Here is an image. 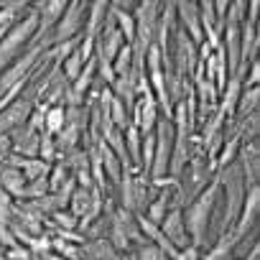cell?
<instances>
[{"instance_id":"1","label":"cell","mask_w":260,"mask_h":260,"mask_svg":"<svg viewBox=\"0 0 260 260\" xmlns=\"http://www.w3.org/2000/svg\"><path fill=\"white\" fill-rule=\"evenodd\" d=\"M219 189H222V186H219L217 179L209 181V184L186 204V214H181V217H184V230H186L189 242H191L194 247L204 245V240H207V227H209L212 207H214V202H217Z\"/></svg>"},{"instance_id":"2","label":"cell","mask_w":260,"mask_h":260,"mask_svg":"<svg viewBox=\"0 0 260 260\" xmlns=\"http://www.w3.org/2000/svg\"><path fill=\"white\" fill-rule=\"evenodd\" d=\"M36 31H39V13L36 11L26 13V18H18L8 28V34L0 39V72H3L6 67H11V61L21 54V49L28 41H34Z\"/></svg>"},{"instance_id":"3","label":"cell","mask_w":260,"mask_h":260,"mask_svg":"<svg viewBox=\"0 0 260 260\" xmlns=\"http://www.w3.org/2000/svg\"><path fill=\"white\" fill-rule=\"evenodd\" d=\"M153 136H156V148H153V164H151V174L148 179L158 181L169 174V161H171V146H174V125L171 120L161 117L156 122V130H153Z\"/></svg>"},{"instance_id":"4","label":"cell","mask_w":260,"mask_h":260,"mask_svg":"<svg viewBox=\"0 0 260 260\" xmlns=\"http://www.w3.org/2000/svg\"><path fill=\"white\" fill-rule=\"evenodd\" d=\"M41 51H44V49H41V46H36V49L26 51L23 56H18L11 67H6V69H3V74H0V97L8 94L16 84L28 82V77L34 74V67H36V61H39Z\"/></svg>"},{"instance_id":"5","label":"cell","mask_w":260,"mask_h":260,"mask_svg":"<svg viewBox=\"0 0 260 260\" xmlns=\"http://www.w3.org/2000/svg\"><path fill=\"white\" fill-rule=\"evenodd\" d=\"M84 11H87V3H67V11H64L61 21L54 26L51 44L59 46V44H64V41L77 39L79 26H82V18H84Z\"/></svg>"},{"instance_id":"6","label":"cell","mask_w":260,"mask_h":260,"mask_svg":"<svg viewBox=\"0 0 260 260\" xmlns=\"http://www.w3.org/2000/svg\"><path fill=\"white\" fill-rule=\"evenodd\" d=\"M257 207H260V189H257V184L255 186H250L247 191H245V202H242V209H240V214H237V219H235V224H232V235L237 237V242L252 230V224H255V219H257Z\"/></svg>"},{"instance_id":"7","label":"cell","mask_w":260,"mask_h":260,"mask_svg":"<svg viewBox=\"0 0 260 260\" xmlns=\"http://www.w3.org/2000/svg\"><path fill=\"white\" fill-rule=\"evenodd\" d=\"M36 11H39V31L34 36V44L41 46V39L46 34H51V28L61 21V16L67 11V3L64 0H49V3H39Z\"/></svg>"},{"instance_id":"8","label":"cell","mask_w":260,"mask_h":260,"mask_svg":"<svg viewBox=\"0 0 260 260\" xmlns=\"http://www.w3.org/2000/svg\"><path fill=\"white\" fill-rule=\"evenodd\" d=\"M181 214H184L181 209H169V214H166L164 222L158 224V227H161V235L171 242L174 250H184L186 245H191V242H189V235H186V230H184V217H181Z\"/></svg>"},{"instance_id":"9","label":"cell","mask_w":260,"mask_h":260,"mask_svg":"<svg viewBox=\"0 0 260 260\" xmlns=\"http://www.w3.org/2000/svg\"><path fill=\"white\" fill-rule=\"evenodd\" d=\"M176 34V54H174V61H176V74L189 79V74H194L197 69V49L191 44V39L184 34V31H174Z\"/></svg>"},{"instance_id":"10","label":"cell","mask_w":260,"mask_h":260,"mask_svg":"<svg viewBox=\"0 0 260 260\" xmlns=\"http://www.w3.org/2000/svg\"><path fill=\"white\" fill-rule=\"evenodd\" d=\"M176 16L181 18V31L189 34L191 44H204V36H202V23H199V3H191V0H186V3H176Z\"/></svg>"},{"instance_id":"11","label":"cell","mask_w":260,"mask_h":260,"mask_svg":"<svg viewBox=\"0 0 260 260\" xmlns=\"http://www.w3.org/2000/svg\"><path fill=\"white\" fill-rule=\"evenodd\" d=\"M0 189L11 197H23V189H26V176L16 169V166H8V164H0Z\"/></svg>"},{"instance_id":"12","label":"cell","mask_w":260,"mask_h":260,"mask_svg":"<svg viewBox=\"0 0 260 260\" xmlns=\"http://www.w3.org/2000/svg\"><path fill=\"white\" fill-rule=\"evenodd\" d=\"M89 11V21H87V31H84V39H97L102 26H105V18H107V11H110V3H102V0H97V3L87 6Z\"/></svg>"},{"instance_id":"13","label":"cell","mask_w":260,"mask_h":260,"mask_svg":"<svg viewBox=\"0 0 260 260\" xmlns=\"http://www.w3.org/2000/svg\"><path fill=\"white\" fill-rule=\"evenodd\" d=\"M235 245H237V237L232 232H222L217 245L199 260H232V252H235Z\"/></svg>"},{"instance_id":"14","label":"cell","mask_w":260,"mask_h":260,"mask_svg":"<svg viewBox=\"0 0 260 260\" xmlns=\"http://www.w3.org/2000/svg\"><path fill=\"white\" fill-rule=\"evenodd\" d=\"M79 136H82V130L79 127H74V125H64L61 127V133L56 136V141H54V148H56V156H69L72 151H74V146L79 143Z\"/></svg>"},{"instance_id":"15","label":"cell","mask_w":260,"mask_h":260,"mask_svg":"<svg viewBox=\"0 0 260 260\" xmlns=\"http://www.w3.org/2000/svg\"><path fill=\"white\" fill-rule=\"evenodd\" d=\"M257 100H260V89L257 87L240 92V100H237V107H235V112L240 115V120H245L252 112H257Z\"/></svg>"},{"instance_id":"16","label":"cell","mask_w":260,"mask_h":260,"mask_svg":"<svg viewBox=\"0 0 260 260\" xmlns=\"http://www.w3.org/2000/svg\"><path fill=\"white\" fill-rule=\"evenodd\" d=\"M169 207H171V194L169 191H161L158 194V199H153L151 204H148V209H146V219H151L153 224H161L164 222V217L169 214Z\"/></svg>"},{"instance_id":"17","label":"cell","mask_w":260,"mask_h":260,"mask_svg":"<svg viewBox=\"0 0 260 260\" xmlns=\"http://www.w3.org/2000/svg\"><path fill=\"white\" fill-rule=\"evenodd\" d=\"M64 127V105H54L46 110V120H44V133L49 136H59Z\"/></svg>"},{"instance_id":"18","label":"cell","mask_w":260,"mask_h":260,"mask_svg":"<svg viewBox=\"0 0 260 260\" xmlns=\"http://www.w3.org/2000/svg\"><path fill=\"white\" fill-rule=\"evenodd\" d=\"M130 69H133V49H130V44H122L120 51H117V56L112 59V74L115 77H122Z\"/></svg>"},{"instance_id":"19","label":"cell","mask_w":260,"mask_h":260,"mask_svg":"<svg viewBox=\"0 0 260 260\" xmlns=\"http://www.w3.org/2000/svg\"><path fill=\"white\" fill-rule=\"evenodd\" d=\"M84 252H87L89 257H94V260H115V247H112L110 240H105V237L89 242V245L84 247Z\"/></svg>"},{"instance_id":"20","label":"cell","mask_w":260,"mask_h":260,"mask_svg":"<svg viewBox=\"0 0 260 260\" xmlns=\"http://www.w3.org/2000/svg\"><path fill=\"white\" fill-rule=\"evenodd\" d=\"M82 69H84V61H82V56L74 51L72 56H67L64 61H61V72H64V79H69V82H74L79 74H82Z\"/></svg>"},{"instance_id":"21","label":"cell","mask_w":260,"mask_h":260,"mask_svg":"<svg viewBox=\"0 0 260 260\" xmlns=\"http://www.w3.org/2000/svg\"><path fill=\"white\" fill-rule=\"evenodd\" d=\"M67 181H69V171H67V166H64V164L51 166V171H49V194L59 191Z\"/></svg>"},{"instance_id":"22","label":"cell","mask_w":260,"mask_h":260,"mask_svg":"<svg viewBox=\"0 0 260 260\" xmlns=\"http://www.w3.org/2000/svg\"><path fill=\"white\" fill-rule=\"evenodd\" d=\"M130 260H169V257H166V252H164L158 245H153V242H143L141 250H138L136 255H130Z\"/></svg>"},{"instance_id":"23","label":"cell","mask_w":260,"mask_h":260,"mask_svg":"<svg viewBox=\"0 0 260 260\" xmlns=\"http://www.w3.org/2000/svg\"><path fill=\"white\" fill-rule=\"evenodd\" d=\"M49 194V176H41V179H34L26 189H23V197L28 199H41Z\"/></svg>"},{"instance_id":"24","label":"cell","mask_w":260,"mask_h":260,"mask_svg":"<svg viewBox=\"0 0 260 260\" xmlns=\"http://www.w3.org/2000/svg\"><path fill=\"white\" fill-rule=\"evenodd\" d=\"M122 209L125 212H136V202H133V174H122Z\"/></svg>"},{"instance_id":"25","label":"cell","mask_w":260,"mask_h":260,"mask_svg":"<svg viewBox=\"0 0 260 260\" xmlns=\"http://www.w3.org/2000/svg\"><path fill=\"white\" fill-rule=\"evenodd\" d=\"M39 156H41V161H46V164L56 158L54 136H49V133H41V141H39Z\"/></svg>"},{"instance_id":"26","label":"cell","mask_w":260,"mask_h":260,"mask_svg":"<svg viewBox=\"0 0 260 260\" xmlns=\"http://www.w3.org/2000/svg\"><path fill=\"white\" fill-rule=\"evenodd\" d=\"M51 217H54V224H56L61 232H72V230L79 224V222H77V217H74L72 212H64V209H61V212H54Z\"/></svg>"},{"instance_id":"27","label":"cell","mask_w":260,"mask_h":260,"mask_svg":"<svg viewBox=\"0 0 260 260\" xmlns=\"http://www.w3.org/2000/svg\"><path fill=\"white\" fill-rule=\"evenodd\" d=\"M3 245H6V250L18 247V240H16V235L11 232L8 224H0V247H3Z\"/></svg>"},{"instance_id":"28","label":"cell","mask_w":260,"mask_h":260,"mask_svg":"<svg viewBox=\"0 0 260 260\" xmlns=\"http://www.w3.org/2000/svg\"><path fill=\"white\" fill-rule=\"evenodd\" d=\"M257 79H260V64H257V59L250 64V74L242 79V89H252V87H257Z\"/></svg>"},{"instance_id":"29","label":"cell","mask_w":260,"mask_h":260,"mask_svg":"<svg viewBox=\"0 0 260 260\" xmlns=\"http://www.w3.org/2000/svg\"><path fill=\"white\" fill-rule=\"evenodd\" d=\"M6 260H34L31 250L28 247H13V250H6Z\"/></svg>"},{"instance_id":"30","label":"cell","mask_w":260,"mask_h":260,"mask_svg":"<svg viewBox=\"0 0 260 260\" xmlns=\"http://www.w3.org/2000/svg\"><path fill=\"white\" fill-rule=\"evenodd\" d=\"M171 260H199V247L186 245L184 250H176V255H174Z\"/></svg>"},{"instance_id":"31","label":"cell","mask_w":260,"mask_h":260,"mask_svg":"<svg viewBox=\"0 0 260 260\" xmlns=\"http://www.w3.org/2000/svg\"><path fill=\"white\" fill-rule=\"evenodd\" d=\"M13 151V143H11V136H0V161H6Z\"/></svg>"},{"instance_id":"32","label":"cell","mask_w":260,"mask_h":260,"mask_svg":"<svg viewBox=\"0 0 260 260\" xmlns=\"http://www.w3.org/2000/svg\"><path fill=\"white\" fill-rule=\"evenodd\" d=\"M0 260H6V252H3V247H0Z\"/></svg>"}]
</instances>
